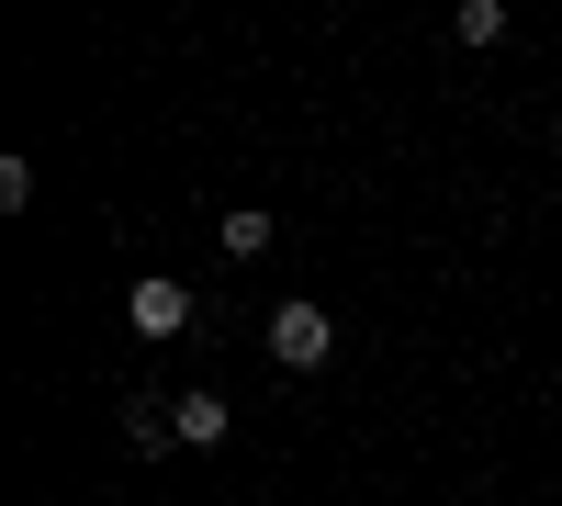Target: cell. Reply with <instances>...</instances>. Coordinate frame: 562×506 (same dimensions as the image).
<instances>
[{
	"label": "cell",
	"instance_id": "3957f363",
	"mask_svg": "<svg viewBox=\"0 0 562 506\" xmlns=\"http://www.w3.org/2000/svg\"><path fill=\"white\" fill-rule=\"evenodd\" d=\"M169 428H180V450H214V439H225V394H180Z\"/></svg>",
	"mask_w": 562,
	"mask_h": 506
},
{
	"label": "cell",
	"instance_id": "6da1fadb",
	"mask_svg": "<svg viewBox=\"0 0 562 506\" xmlns=\"http://www.w3.org/2000/svg\"><path fill=\"white\" fill-rule=\"evenodd\" d=\"M270 360H281V372H326V360H338L326 304H270Z\"/></svg>",
	"mask_w": 562,
	"mask_h": 506
},
{
	"label": "cell",
	"instance_id": "277c9868",
	"mask_svg": "<svg viewBox=\"0 0 562 506\" xmlns=\"http://www.w3.org/2000/svg\"><path fill=\"white\" fill-rule=\"evenodd\" d=\"M214 237H225V259H270V237H281V225H270L259 203H237V214L214 225Z\"/></svg>",
	"mask_w": 562,
	"mask_h": 506
},
{
	"label": "cell",
	"instance_id": "8992f818",
	"mask_svg": "<svg viewBox=\"0 0 562 506\" xmlns=\"http://www.w3.org/2000/svg\"><path fill=\"white\" fill-rule=\"evenodd\" d=\"M124 428H135V450H169V439H180V428H169V405H147V394L124 405Z\"/></svg>",
	"mask_w": 562,
	"mask_h": 506
},
{
	"label": "cell",
	"instance_id": "7a4b0ae2",
	"mask_svg": "<svg viewBox=\"0 0 562 506\" xmlns=\"http://www.w3.org/2000/svg\"><path fill=\"white\" fill-rule=\"evenodd\" d=\"M124 315H135V338H180V327H192V282H169V270H147V282H135L124 293Z\"/></svg>",
	"mask_w": 562,
	"mask_h": 506
},
{
	"label": "cell",
	"instance_id": "5b68a950",
	"mask_svg": "<svg viewBox=\"0 0 562 506\" xmlns=\"http://www.w3.org/2000/svg\"><path fill=\"white\" fill-rule=\"evenodd\" d=\"M450 23H461V45H506V0H461Z\"/></svg>",
	"mask_w": 562,
	"mask_h": 506
}]
</instances>
